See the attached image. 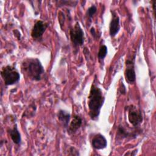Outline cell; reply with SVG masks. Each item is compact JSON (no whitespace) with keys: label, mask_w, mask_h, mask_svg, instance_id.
<instances>
[{"label":"cell","mask_w":156,"mask_h":156,"mask_svg":"<svg viewBox=\"0 0 156 156\" xmlns=\"http://www.w3.org/2000/svg\"><path fill=\"white\" fill-rule=\"evenodd\" d=\"M104 102V97L101 88L95 85H92L88 101L89 115L91 119H98Z\"/></svg>","instance_id":"6da1fadb"},{"label":"cell","mask_w":156,"mask_h":156,"mask_svg":"<svg viewBox=\"0 0 156 156\" xmlns=\"http://www.w3.org/2000/svg\"><path fill=\"white\" fill-rule=\"evenodd\" d=\"M128 119L133 126H138L142 122L143 117L141 112L134 105H130L128 108Z\"/></svg>","instance_id":"5b68a950"},{"label":"cell","mask_w":156,"mask_h":156,"mask_svg":"<svg viewBox=\"0 0 156 156\" xmlns=\"http://www.w3.org/2000/svg\"><path fill=\"white\" fill-rule=\"evenodd\" d=\"M126 69L125 71V76L126 80L130 83H133L136 79L135 71L133 66V62L132 60H127L126 62Z\"/></svg>","instance_id":"52a82bcc"},{"label":"cell","mask_w":156,"mask_h":156,"mask_svg":"<svg viewBox=\"0 0 156 156\" xmlns=\"http://www.w3.org/2000/svg\"><path fill=\"white\" fill-rule=\"evenodd\" d=\"M97 8L95 5H91L90 7H89L87 10V15L88 16L91 18L94 15V13L96 12Z\"/></svg>","instance_id":"5bb4252c"},{"label":"cell","mask_w":156,"mask_h":156,"mask_svg":"<svg viewBox=\"0 0 156 156\" xmlns=\"http://www.w3.org/2000/svg\"><path fill=\"white\" fill-rule=\"evenodd\" d=\"M112 18L110 24V35L111 37H115L120 29L119 18L115 12H112Z\"/></svg>","instance_id":"9c48e42d"},{"label":"cell","mask_w":156,"mask_h":156,"mask_svg":"<svg viewBox=\"0 0 156 156\" xmlns=\"http://www.w3.org/2000/svg\"><path fill=\"white\" fill-rule=\"evenodd\" d=\"M71 40L74 46H82L84 43L83 32L78 22L70 30Z\"/></svg>","instance_id":"277c9868"},{"label":"cell","mask_w":156,"mask_h":156,"mask_svg":"<svg viewBox=\"0 0 156 156\" xmlns=\"http://www.w3.org/2000/svg\"><path fill=\"white\" fill-rule=\"evenodd\" d=\"M107 52H108L107 47L105 45L101 46V47L100 48L99 51L98 52V54L99 59L101 60H102L107 55Z\"/></svg>","instance_id":"4fadbf2b"},{"label":"cell","mask_w":156,"mask_h":156,"mask_svg":"<svg viewBox=\"0 0 156 156\" xmlns=\"http://www.w3.org/2000/svg\"><path fill=\"white\" fill-rule=\"evenodd\" d=\"M91 144L96 149H102L107 147V141L104 135L98 133L95 135L93 138Z\"/></svg>","instance_id":"ba28073f"},{"label":"cell","mask_w":156,"mask_h":156,"mask_svg":"<svg viewBox=\"0 0 156 156\" xmlns=\"http://www.w3.org/2000/svg\"><path fill=\"white\" fill-rule=\"evenodd\" d=\"M1 74L6 85H11L18 82L20 78V74L16 69L10 65L3 67Z\"/></svg>","instance_id":"3957f363"},{"label":"cell","mask_w":156,"mask_h":156,"mask_svg":"<svg viewBox=\"0 0 156 156\" xmlns=\"http://www.w3.org/2000/svg\"><path fill=\"white\" fill-rule=\"evenodd\" d=\"M9 132L10 136L12 141H13V143L16 144H19L21 143V138L20 133L19 132V131L18 130L16 125L15 124L13 129H10Z\"/></svg>","instance_id":"8fae6325"},{"label":"cell","mask_w":156,"mask_h":156,"mask_svg":"<svg viewBox=\"0 0 156 156\" xmlns=\"http://www.w3.org/2000/svg\"><path fill=\"white\" fill-rule=\"evenodd\" d=\"M22 69L29 78L36 81L40 80L44 73L43 66L37 58H26L23 62Z\"/></svg>","instance_id":"7a4b0ae2"},{"label":"cell","mask_w":156,"mask_h":156,"mask_svg":"<svg viewBox=\"0 0 156 156\" xmlns=\"http://www.w3.org/2000/svg\"><path fill=\"white\" fill-rule=\"evenodd\" d=\"M48 26V24L45 22L41 20L37 21L32 29V37L35 40L41 39Z\"/></svg>","instance_id":"8992f818"},{"label":"cell","mask_w":156,"mask_h":156,"mask_svg":"<svg viewBox=\"0 0 156 156\" xmlns=\"http://www.w3.org/2000/svg\"><path fill=\"white\" fill-rule=\"evenodd\" d=\"M58 119L63 123L65 127H67L70 119V114L65 110H60L58 113Z\"/></svg>","instance_id":"7c38bea8"},{"label":"cell","mask_w":156,"mask_h":156,"mask_svg":"<svg viewBox=\"0 0 156 156\" xmlns=\"http://www.w3.org/2000/svg\"><path fill=\"white\" fill-rule=\"evenodd\" d=\"M82 123V118L78 116L75 115L72 119L71 122H70L69 126L68 128V133L69 134H73L81 126Z\"/></svg>","instance_id":"30bf717a"}]
</instances>
